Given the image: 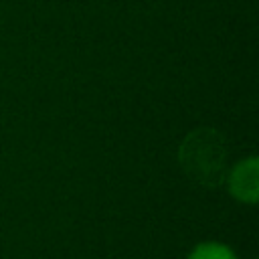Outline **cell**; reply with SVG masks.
Returning <instances> with one entry per match:
<instances>
[{
	"label": "cell",
	"mask_w": 259,
	"mask_h": 259,
	"mask_svg": "<svg viewBox=\"0 0 259 259\" xmlns=\"http://www.w3.org/2000/svg\"><path fill=\"white\" fill-rule=\"evenodd\" d=\"M180 164L192 180L204 186H219L227 176V148L223 138L208 127L192 132L180 146Z\"/></svg>",
	"instance_id": "1"
},
{
	"label": "cell",
	"mask_w": 259,
	"mask_h": 259,
	"mask_svg": "<svg viewBox=\"0 0 259 259\" xmlns=\"http://www.w3.org/2000/svg\"><path fill=\"white\" fill-rule=\"evenodd\" d=\"M229 188L235 198L243 202H255L257 200V160L249 158L241 162L231 178H229Z\"/></svg>",
	"instance_id": "2"
},
{
	"label": "cell",
	"mask_w": 259,
	"mask_h": 259,
	"mask_svg": "<svg viewBox=\"0 0 259 259\" xmlns=\"http://www.w3.org/2000/svg\"><path fill=\"white\" fill-rule=\"evenodd\" d=\"M188 259H237V257L229 247L221 243H202L188 255Z\"/></svg>",
	"instance_id": "3"
}]
</instances>
